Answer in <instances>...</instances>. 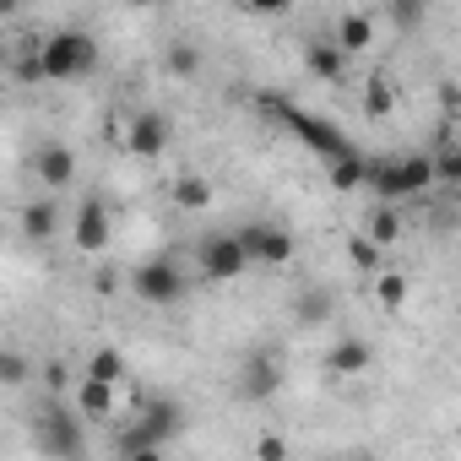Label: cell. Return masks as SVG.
Listing matches in <instances>:
<instances>
[{
    "label": "cell",
    "mask_w": 461,
    "mask_h": 461,
    "mask_svg": "<svg viewBox=\"0 0 461 461\" xmlns=\"http://www.w3.org/2000/svg\"><path fill=\"white\" fill-rule=\"evenodd\" d=\"M212 201H217V190L206 174H174V206L179 212H206Z\"/></svg>",
    "instance_id": "e0dca14e"
},
{
    "label": "cell",
    "mask_w": 461,
    "mask_h": 461,
    "mask_svg": "<svg viewBox=\"0 0 461 461\" xmlns=\"http://www.w3.org/2000/svg\"><path fill=\"white\" fill-rule=\"evenodd\" d=\"M391 109H396V82H391V71H375L364 82V114L369 120H385Z\"/></svg>",
    "instance_id": "d6986e66"
},
{
    "label": "cell",
    "mask_w": 461,
    "mask_h": 461,
    "mask_svg": "<svg viewBox=\"0 0 461 461\" xmlns=\"http://www.w3.org/2000/svg\"><path fill=\"white\" fill-rule=\"evenodd\" d=\"M256 456H261V461H283V445H277V439H261V450H256Z\"/></svg>",
    "instance_id": "f1b7e54d"
},
{
    "label": "cell",
    "mask_w": 461,
    "mask_h": 461,
    "mask_svg": "<svg viewBox=\"0 0 461 461\" xmlns=\"http://www.w3.org/2000/svg\"><path fill=\"white\" fill-rule=\"evenodd\" d=\"M369 185H375L380 206H396V201L423 195L429 185H439V174H434V158L407 152V158H380V163L369 168Z\"/></svg>",
    "instance_id": "7a4b0ae2"
},
{
    "label": "cell",
    "mask_w": 461,
    "mask_h": 461,
    "mask_svg": "<svg viewBox=\"0 0 461 461\" xmlns=\"http://www.w3.org/2000/svg\"><path fill=\"white\" fill-rule=\"evenodd\" d=\"M331 39H337V50L353 60L358 50H369V44H375V17H369V12H342V17H337V28H331Z\"/></svg>",
    "instance_id": "9a60e30c"
},
{
    "label": "cell",
    "mask_w": 461,
    "mask_h": 461,
    "mask_svg": "<svg viewBox=\"0 0 461 461\" xmlns=\"http://www.w3.org/2000/svg\"><path fill=\"white\" fill-rule=\"evenodd\" d=\"M163 71L179 77V82H190V77L201 71V50H195V44H168V50H163Z\"/></svg>",
    "instance_id": "603a6c76"
},
{
    "label": "cell",
    "mask_w": 461,
    "mask_h": 461,
    "mask_svg": "<svg viewBox=\"0 0 461 461\" xmlns=\"http://www.w3.org/2000/svg\"><path fill=\"white\" fill-rule=\"evenodd\" d=\"M195 261H201V272H206L212 283H234V277H245V267H256L240 234H206V240L195 245Z\"/></svg>",
    "instance_id": "8992f818"
},
{
    "label": "cell",
    "mask_w": 461,
    "mask_h": 461,
    "mask_svg": "<svg viewBox=\"0 0 461 461\" xmlns=\"http://www.w3.org/2000/svg\"><path fill=\"white\" fill-rule=\"evenodd\" d=\"M120 461H163V450H136V456H120Z\"/></svg>",
    "instance_id": "f546056e"
},
{
    "label": "cell",
    "mask_w": 461,
    "mask_h": 461,
    "mask_svg": "<svg viewBox=\"0 0 461 461\" xmlns=\"http://www.w3.org/2000/svg\"><path fill=\"white\" fill-rule=\"evenodd\" d=\"M240 240H245L250 261H261V267H288L294 250H299L283 222H245V228H240Z\"/></svg>",
    "instance_id": "9c48e42d"
},
{
    "label": "cell",
    "mask_w": 461,
    "mask_h": 461,
    "mask_svg": "<svg viewBox=\"0 0 461 461\" xmlns=\"http://www.w3.org/2000/svg\"><path fill=\"white\" fill-rule=\"evenodd\" d=\"M380 256H385V250H375V245H369L364 234H353V240H348V261H353L358 272H380V267H385Z\"/></svg>",
    "instance_id": "484cf974"
},
{
    "label": "cell",
    "mask_w": 461,
    "mask_h": 461,
    "mask_svg": "<svg viewBox=\"0 0 461 461\" xmlns=\"http://www.w3.org/2000/svg\"><path fill=\"white\" fill-rule=\"evenodd\" d=\"M82 375H93V380H104V385H125V380H131V364H125L120 348H98Z\"/></svg>",
    "instance_id": "ffe728a7"
},
{
    "label": "cell",
    "mask_w": 461,
    "mask_h": 461,
    "mask_svg": "<svg viewBox=\"0 0 461 461\" xmlns=\"http://www.w3.org/2000/svg\"><path fill=\"white\" fill-rule=\"evenodd\" d=\"M304 71L321 82H342L348 77V55L337 50V39H310L304 44Z\"/></svg>",
    "instance_id": "5bb4252c"
},
{
    "label": "cell",
    "mask_w": 461,
    "mask_h": 461,
    "mask_svg": "<svg viewBox=\"0 0 461 461\" xmlns=\"http://www.w3.org/2000/svg\"><path fill=\"white\" fill-rule=\"evenodd\" d=\"M0 380H6L12 391H17V385L28 380V358H23L17 348H6V353H0Z\"/></svg>",
    "instance_id": "4316f807"
},
{
    "label": "cell",
    "mask_w": 461,
    "mask_h": 461,
    "mask_svg": "<svg viewBox=\"0 0 461 461\" xmlns=\"http://www.w3.org/2000/svg\"><path fill=\"white\" fill-rule=\"evenodd\" d=\"M60 228V212L50 206V201H33V206H23V234L28 240H50Z\"/></svg>",
    "instance_id": "44dd1931"
},
{
    "label": "cell",
    "mask_w": 461,
    "mask_h": 461,
    "mask_svg": "<svg viewBox=\"0 0 461 461\" xmlns=\"http://www.w3.org/2000/svg\"><path fill=\"white\" fill-rule=\"evenodd\" d=\"M391 23H396V28H418V23H423V6H418V0H396V6H391Z\"/></svg>",
    "instance_id": "83f0119b"
},
{
    "label": "cell",
    "mask_w": 461,
    "mask_h": 461,
    "mask_svg": "<svg viewBox=\"0 0 461 461\" xmlns=\"http://www.w3.org/2000/svg\"><path fill=\"white\" fill-rule=\"evenodd\" d=\"M114 407H120V385H104V380H93V375L77 380V412H82L87 423L114 418Z\"/></svg>",
    "instance_id": "7c38bea8"
},
{
    "label": "cell",
    "mask_w": 461,
    "mask_h": 461,
    "mask_svg": "<svg viewBox=\"0 0 461 461\" xmlns=\"http://www.w3.org/2000/svg\"><path fill=\"white\" fill-rule=\"evenodd\" d=\"M109 240H114V228H109V206L87 195V201L77 206V217H71V245H77L82 256H104V250H109Z\"/></svg>",
    "instance_id": "30bf717a"
},
{
    "label": "cell",
    "mask_w": 461,
    "mask_h": 461,
    "mask_svg": "<svg viewBox=\"0 0 461 461\" xmlns=\"http://www.w3.org/2000/svg\"><path fill=\"white\" fill-rule=\"evenodd\" d=\"M434 174H439V185H461V136H450L434 152Z\"/></svg>",
    "instance_id": "d4e9b609"
},
{
    "label": "cell",
    "mask_w": 461,
    "mask_h": 461,
    "mask_svg": "<svg viewBox=\"0 0 461 461\" xmlns=\"http://www.w3.org/2000/svg\"><path fill=\"white\" fill-rule=\"evenodd\" d=\"M369 168H375V163L353 152V158L331 163V174H326V179H331V190H358V185H369Z\"/></svg>",
    "instance_id": "7402d4cb"
},
{
    "label": "cell",
    "mask_w": 461,
    "mask_h": 461,
    "mask_svg": "<svg viewBox=\"0 0 461 461\" xmlns=\"http://www.w3.org/2000/svg\"><path fill=\"white\" fill-rule=\"evenodd\" d=\"M33 168H39V179H44L50 190H66V185L77 179V152H71L66 141H50V147H39Z\"/></svg>",
    "instance_id": "4fadbf2b"
},
{
    "label": "cell",
    "mask_w": 461,
    "mask_h": 461,
    "mask_svg": "<svg viewBox=\"0 0 461 461\" xmlns=\"http://www.w3.org/2000/svg\"><path fill=\"white\" fill-rule=\"evenodd\" d=\"M168 141H174V125H168V114H158V109H141V114H131V125H125V152H131V158H141V163H158V158L168 152Z\"/></svg>",
    "instance_id": "ba28073f"
},
{
    "label": "cell",
    "mask_w": 461,
    "mask_h": 461,
    "mask_svg": "<svg viewBox=\"0 0 461 461\" xmlns=\"http://www.w3.org/2000/svg\"><path fill=\"white\" fill-rule=\"evenodd\" d=\"M33 434H39V450L55 456V461H77L82 456V412L50 402L39 418H33Z\"/></svg>",
    "instance_id": "5b68a950"
},
{
    "label": "cell",
    "mask_w": 461,
    "mask_h": 461,
    "mask_svg": "<svg viewBox=\"0 0 461 461\" xmlns=\"http://www.w3.org/2000/svg\"><path fill=\"white\" fill-rule=\"evenodd\" d=\"M179 429H185V407H179V402H168V396H158V402H141V412L114 434V450H120V456L163 450L168 439H179Z\"/></svg>",
    "instance_id": "6da1fadb"
},
{
    "label": "cell",
    "mask_w": 461,
    "mask_h": 461,
    "mask_svg": "<svg viewBox=\"0 0 461 461\" xmlns=\"http://www.w3.org/2000/svg\"><path fill=\"white\" fill-rule=\"evenodd\" d=\"M277 391H283V358H277L272 348L250 353L245 369H240V396H245V402H272Z\"/></svg>",
    "instance_id": "8fae6325"
},
{
    "label": "cell",
    "mask_w": 461,
    "mask_h": 461,
    "mask_svg": "<svg viewBox=\"0 0 461 461\" xmlns=\"http://www.w3.org/2000/svg\"><path fill=\"white\" fill-rule=\"evenodd\" d=\"M93 66H98L93 33L60 28V33H50V39L39 44V71H44V82H77V77H87Z\"/></svg>",
    "instance_id": "3957f363"
},
{
    "label": "cell",
    "mask_w": 461,
    "mask_h": 461,
    "mask_svg": "<svg viewBox=\"0 0 461 461\" xmlns=\"http://www.w3.org/2000/svg\"><path fill=\"white\" fill-rule=\"evenodd\" d=\"M407 294H412V283H407L402 272H380V277H375V299H380L385 310H402Z\"/></svg>",
    "instance_id": "cb8c5ba5"
},
{
    "label": "cell",
    "mask_w": 461,
    "mask_h": 461,
    "mask_svg": "<svg viewBox=\"0 0 461 461\" xmlns=\"http://www.w3.org/2000/svg\"><path fill=\"white\" fill-rule=\"evenodd\" d=\"M272 109L288 120V131H294V136H299L321 163H342V158H353V152H358L337 120H326V114H315V109H299V104H272Z\"/></svg>",
    "instance_id": "277c9868"
},
{
    "label": "cell",
    "mask_w": 461,
    "mask_h": 461,
    "mask_svg": "<svg viewBox=\"0 0 461 461\" xmlns=\"http://www.w3.org/2000/svg\"><path fill=\"white\" fill-rule=\"evenodd\" d=\"M131 294L141 299V304H179L185 299V272L174 267V261H141L136 272H131Z\"/></svg>",
    "instance_id": "52a82bcc"
},
{
    "label": "cell",
    "mask_w": 461,
    "mask_h": 461,
    "mask_svg": "<svg viewBox=\"0 0 461 461\" xmlns=\"http://www.w3.org/2000/svg\"><path fill=\"white\" fill-rule=\"evenodd\" d=\"M369 358H375V348H369L364 337H342V342L326 353V369L348 380V375H364V369H369Z\"/></svg>",
    "instance_id": "2e32d148"
},
{
    "label": "cell",
    "mask_w": 461,
    "mask_h": 461,
    "mask_svg": "<svg viewBox=\"0 0 461 461\" xmlns=\"http://www.w3.org/2000/svg\"><path fill=\"white\" fill-rule=\"evenodd\" d=\"M364 240H369L375 250H391V245L402 240V217H396V206H375V212H369V222H364Z\"/></svg>",
    "instance_id": "ac0fdd59"
}]
</instances>
